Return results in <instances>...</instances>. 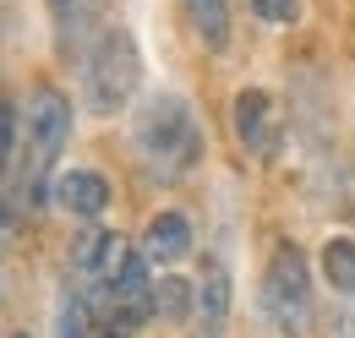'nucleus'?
Segmentation results:
<instances>
[{
    "label": "nucleus",
    "instance_id": "f257e3e1",
    "mask_svg": "<svg viewBox=\"0 0 355 338\" xmlns=\"http://www.w3.org/2000/svg\"><path fill=\"white\" fill-rule=\"evenodd\" d=\"M132 153L153 180H186L202 164L208 136H202V121L191 115V104L180 93H153L132 115Z\"/></svg>",
    "mask_w": 355,
    "mask_h": 338
},
{
    "label": "nucleus",
    "instance_id": "f03ea898",
    "mask_svg": "<svg viewBox=\"0 0 355 338\" xmlns=\"http://www.w3.org/2000/svg\"><path fill=\"white\" fill-rule=\"evenodd\" d=\"M77 87L93 115H115L142 93V49H137L132 28H121V22L93 28V39L77 49Z\"/></svg>",
    "mask_w": 355,
    "mask_h": 338
},
{
    "label": "nucleus",
    "instance_id": "7ed1b4c3",
    "mask_svg": "<svg viewBox=\"0 0 355 338\" xmlns=\"http://www.w3.org/2000/svg\"><path fill=\"white\" fill-rule=\"evenodd\" d=\"M263 311L268 322L284 338H311V322H317V295H311V267L306 251L295 240H279L268 251L263 267Z\"/></svg>",
    "mask_w": 355,
    "mask_h": 338
},
{
    "label": "nucleus",
    "instance_id": "20e7f679",
    "mask_svg": "<svg viewBox=\"0 0 355 338\" xmlns=\"http://www.w3.org/2000/svg\"><path fill=\"white\" fill-rule=\"evenodd\" d=\"M230 126H235V142H241L252 159H273V153H279V104L268 98L263 87H241V93H235Z\"/></svg>",
    "mask_w": 355,
    "mask_h": 338
},
{
    "label": "nucleus",
    "instance_id": "39448f33",
    "mask_svg": "<svg viewBox=\"0 0 355 338\" xmlns=\"http://www.w3.org/2000/svg\"><path fill=\"white\" fill-rule=\"evenodd\" d=\"M191 246H197V240H191V218H186V213H175V208L153 213V218L142 224V240H137V251L148 256L153 267H164V273H170L175 262H186V256H191Z\"/></svg>",
    "mask_w": 355,
    "mask_h": 338
},
{
    "label": "nucleus",
    "instance_id": "423d86ee",
    "mask_svg": "<svg viewBox=\"0 0 355 338\" xmlns=\"http://www.w3.org/2000/svg\"><path fill=\"white\" fill-rule=\"evenodd\" d=\"M230 311H235V284H230V267L219 256H202V273H197V333L219 338L230 328Z\"/></svg>",
    "mask_w": 355,
    "mask_h": 338
},
{
    "label": "nucleus",
    "instance_id": "0eeeda50",
    "mask_svg": "<svg viewBox=\"0 0 355 338\" xmlns=\"http://www.w3.org/2000/svg\"><path fill=\"white\" fill-rule=\"evenodd\" d=\"M55 202L71 213V218H98V213L110 208V180L98 169H60Z\"/></svg>",
    "mask_w": 355,
    "mask_h": 338
},
{
    "label": "nucleus",
    "instance_id": "6e6552de",
    "mask_svg": "<svg viewBox=\"0 0 355 338\" xmlns=\"http://www.w3.org/2000/svg\"><path fill=\"white\" fill-rule=\"evenodd\" d=\"M153 317L159 322H197V278L164 273L153 284Z\"/></svg>",
    "mask_w": 355,
    "mask_h": 338
},
{
    "label": "nucleus",
    "instance_id": "1a4fd4ad",
    "mask_svg": "<svg viewBox=\"0 0 355 338\" xmlns=\"http://www.w3.org/2000/svg\"><path fill=\"white\" fill-rule=\"evenodd\" d=\"M317 273H322V284H328L339 300L355 295V240H350V235H334V240L322 246V256H317Z\"/></svg>",
    "mask_w": 355,
    "mask_h": 338
},
{
    "label": "nucleus",
    "instance_id": "9d476101",
    "mask_svg": "<svg viewBox=\"0 0 355 338\" xmlns=\"http://www.w3.org/2000/svg\"><path fill=\"white\" fill-rule=\"evenodd\" d=\"M186 17H191V33L202 39V49L219 55L230 44V0H186Z\"/></svg>",
    "mask_w": 355,
    "mask_h": 338
},
{
    "label": "nucleus",
    "instance_id": "9b49d317",
    "mask_svg": "<svg viewBox=\"0 0 355 338\" xmlns=\"http://www.w3.org/2000/svg\"><path fill=\"white\" fill-rule=\"evenodd\" d=\"M55 338H93V311L83 305L77 290H66L55 305Z\"/></svg>",
    "mask_w": 355,
    "mask_h": 338
},
{
    "label": "nucleus",
    "instance_id": "f8f14e48",
    "mask_svg": "<svg viewBox=\"0 0 355 338\" xmlns=\"http://www.w3.org/2000/svg\"><path fill=\"white\" fill-rule=\"evenodd\" d=\"M252 6V17L268 22V28H295L301 22V0H246Z\"/></svg>",
    "mask_w": 355,
    "mask_h": 338
},
{
    "label": "nucleus",
    "instance_id": "ddd939ff",
    "mask_svg": "<svg viewBox=\"0 0 355 338\" xmlns=\"http://www.w3.org/2000/svg\"><path fill=\"white\" fill-rule=\"evenodd\" d=\"M98 6H104V0H49V11H55L60 28H66V22H88Z\"/></svg>",
    "mask_w": 355,
    "mask_h": 338
},
{
    "label": "nucleus",
    "instance_id": "4468645a",
    "mask_svg": "<svg viewBox=\"0 0 355 338\" xmlns=\"http://www.w3.org/2000/svg\"><path fill=\"white\" fill-rule=\"evenodd\" d=\"M328 338H355V295L334 305V317H328Z\"/></svg>",
    "mask_w": 355,
    "mask_h": 338
},
{
    "label": "nucleus",
    "instance_id": "2eb2a0df",
    "mask_svg": "<svg viewBox=\"0 0 355 338\" xmlns=\"http://www.w3.org/2000/svg\"><path fill=\"white\" fill-rule=\"evenodd\" d=\"M11 338H28V333H11Z\"/></svg>",
    "mask_w": 355,
    "mask_h": 338
}]
</instances>
